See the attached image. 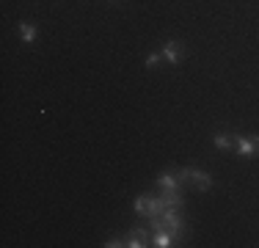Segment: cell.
Segmentation results:
<instances>
[{"instance_id": "cell-4", "label": "cell", "mask_w": 259, "mask_h": 248, "mask_svg": "<svg viewBox=\"0 0 259 248\" xmlns=\"http://www.w3.org/2000/svg\"><path fill=\"white\" fill-rule=\"evenodd\" d=\"M182 58H185V50L180 42H165L163 45V61H168L171 66H177V64H182Z\"/></svg>"}, {"instance_id": "cell-8", "label": "cell", "mask_w": 259, "mask_h": 248, "mask_svg": "<svg viewBox=\"0 0 259 248\" xmlns=\"http://www.w3.org/2000/svg\"><path fill=\"white\" fill-rule=\"evenodd\" d=\"M212 144L218 146V149H224V152H232L234 146H237V135H232V133H218L212 138Z\"/></svg>"}, {"instance_id": "cell-9", "label": "cell", "mask_w": 259, "mask_h": 248, "mask_svg": "<svg viewBox=\"0 0 259 248\" xmlns=\"http://www.w3.org/2000/svg\"><path fill=\"white\" fill-rule=\"evenodd\" d=\"M160 198H163V204H165V207H174V210H180V207H182V193H180V190L163 188V193H160Z\"/></svg>"}, {"instance_id": "cell-1", "label": "cell", "mask_w": 259, "mask_h": 248, "mask_svg": "<svg viewBox=\"0 0 259 248\" xmlns=\"http://www.w3.org/2000/svg\"><path fill=\"white\" fill-rule=\"evenodd\" d=\"M160 221H163V229H165V232H171L177 240L182 237L185 221H182L180 210H174V207H165V210H163V215H160Z\"/></svg>"}, {"instance_id": "cell-11", "label": "cell", "mask_w": 259, "mask_h": 248, "mask_svg": "<svg viewBox=\"0 0 259 248\" xmlns=\"http://www.w3.org/2000/svg\"><path fill=\"white\" fill-rule=\"evenodd\" d=\"M17 28H20V36H22V42H25V45H33L36 36H39V30H36L30 22H20Z\"/></svg>"}, {"instance_id": "cell-3", "label": "cell", "mask_w": 259, "mask_h": 248, "mask_svg": "<svg viewBox=\"0 0 259 248\" xmlns=\"http://www.w3.org/2000/svg\"><path fill=\"white\" fill-rule=\"evenodd\" d=\"M237 154L240 157H254L259 154V138H248V135H237Z\"/></svg>"}, {"instance_id": "cell-13", "label": "cell", "mask_w": 259, "mask_h": 248, "mask_svg": "<svg viewBox=\"0 0 259 248\" xmlns=\"http://www.w3.org/2000/svg\"><path fill=\"white\" fill-rule=\"evenodd\" d=\"M105 245H108V248H119V245H127V243H121L119 237H113V240H108V243H105Z\"/></svg>"}, {"instance_id": "cell-10", "label": "cell", "mask_w": 259, "mask_h": 248, "mask_svg": "<svg viewBox=\"0 0 259 248\" xmlns=\"http://www.w3.org/2000/svg\"><path fill=\"white\" fill-rule=\"evenodd\" d=\"M152 245H157V248H171V245H177V237L171 232H155L152 234Z\"/></svg>"}, {"instance_id": "cell-12", "label": "cell", "mask_w": 259, "mask_h": 248, "mask_svg": "<svg viewBox=\"0 0 259 248\" xmlns=\"http://www.w3.org/2000/svg\"><path fill=\"white\" fill-rule=\"evenodd\" d=\"M160 61H163V53H152V55H146V66H149V69H155V66L160 64Z\"/></svg>"}, {"instance_id": "cell-7", "label": "cell", "mask_w": 259, "mask_h": 248, "mask_svg": "<svg viewBox=\"0 0 259 248\" xmlns=\"http://www.w3.org/2000/svg\"><path fill=\"white\" fill-rule=\"evenodd\" d=\"M157 185H160V188L180 190V185H182V177H180V174H174V171H163V174L157 177Z\"/></svg>"}, {"instance_id": "cell-5", "label": "cell", "mask_w": 259, "mask_h": 248, "mask_svg": "<svg viewBox=\"0 0 259 248\" xmlns=\"http://www.w3.org/2000/svg\"><path fill=\"white\" fill-rule=\"evenodd\" d=\"M152 243V234L146 232V229H133L130 232V237H127V245L130 248H144V245H149Z\"/></svg>"}, {"instance_id": "cell-6", "label": "cell", "mask_w": 259, "mask_h": 248, "mask_svg": "<svg viewBox=\"0 0 259 248\" xmlns=\"http://www.w3.org/2000/svg\"><path fill=\"white\" fill-rule=\"evenodd\" d=\"M152 193H141L135 198V213L141 215V218H152Z\"/></svg>"}, {"instance_id": "cell-2", "label": "cell", "mask_w": 259, "mask_h": 248, "mask_svg": "<svg viewBox=\"0 0 259 248\" xmlns=\"http://www.w3.org/2000/svg\"><path fill=\"white\" fill-rule=\"evenodd\" d=\"M180 177H182V179H190V182H196L201 190H209V188H212V177H209L207 171H201V169H182Z\"/></svg>"}]
</instances>
